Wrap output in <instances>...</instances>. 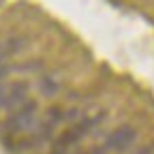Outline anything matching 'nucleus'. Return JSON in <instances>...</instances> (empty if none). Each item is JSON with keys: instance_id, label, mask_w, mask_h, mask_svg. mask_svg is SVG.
<instances>
[{"instance_id": "obj_1", "label": "nucleus", "mask_w": 154, "mask_h": 154, "mask_svg": "<svg viewBox=\"0 0 154 154\" xmlns=\"http://www.w3.org/2000/svg\"><path fill=\"white\" fill-rule=\"evenodd\" d=\"M135 139H137V131L131 128V126H120L118 131H113L107 141H105V150H118V152H124L128 150Z\"/></svg>"}, {"instance_id": "obj_2", "label": "nucleus", "mask_w": 154, "mask_h": 154, "mask_svg": "<svg viewBox=\"0 0 154 154\" xmlns=\"http://www.w3.org/2000/svg\"><path fill=\"white\" fill-rule=\"evenodd\" d=\"M34 111H36V103L30 101L28 105H24L19 111H15V113L11 116V120L7 122V131L17 133V131L28 128V126L32 124V120H34Z\"/></svg>"}, {"instance_id": "obj_3", "label": "nucleus", "mask_w": 154, "mask_h": 154, "mask_svg": "<svg viewBox=\"0 0 154 154\" xmlns=\"http://www.w3.org/2000/svg\"><path fill=\"white\" fill-rule=\"evenodd\" d=\"M26 92H28V84L24 82H15L11 84V92H9V99H7V109H15L19 103H24L26 99Z\"/></svg>"}, {"instance_id": "obj_4", "label": "nucleus", "mask_w": 154, "mask_h": 154, "mask_svg": "<svg viewBox=\"0 0 154 154\" xmlns=\"http://www.w3.org/2000/svg\"><path fill=\"white\" fill-rule=\"evenodd\" d=\"M41 88H43V92H45L47 96H51V94L56 92V84H54V82L49 79V77H45V79L41 82Z\"/></svg>"}, {"instance_id": "obj_5", "label": "nucleus", "mask_w": 154, "mask_h": 154, "mask_svg": "<svg viewBox=\"0 0 154 154\" xmlns=\"http://www.w3.org/2000/svg\"><path fill=\"white\" fill-rule=\"evenodd\" d=\"M9 92H11V86H0V107H5V105H7Z\"/></svg>"}, {"instance_id": "obj_6", "label": "nucleus", "mask_w": 154, "mask_h": 154, "mask_svg": "<svg viewBox=\"0 0 154 154\" xmlns=\"http://www.w3.org/2000/svg\"><path fill=\"white\" fill-rule=\"evenodd\" d=\"M7 73H9V66H2V64H0V79H2Z\"/></svg>"}, {"instance_id": "obj_7", "label": "nucleus", "mask_w": 154, "mask_h": 154, "mask_svg": "<svg viewBox=\"0 0 154 154\" xmlns=\"http://www.w3.org/2000/svg\"><path fill=\"white\" fill-rule=\"evenodd\" d=\"M137 154H154V148H143V150H139Z\"/></svg>"}]
</instances>
